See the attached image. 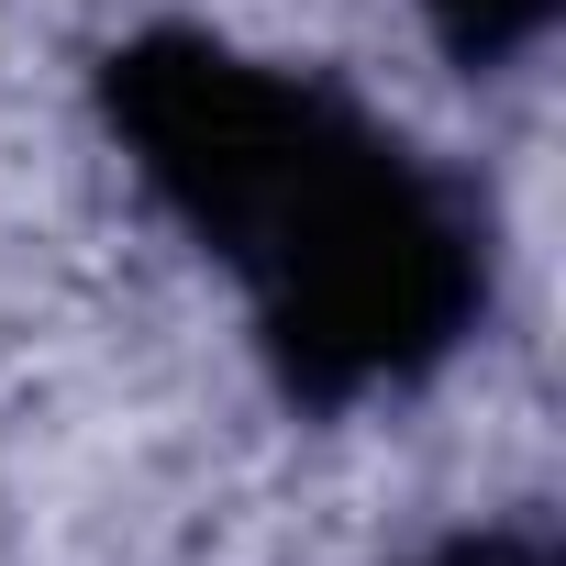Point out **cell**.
I'll list each match as a JSON object with an SVG mask.
<instances>
[{
    "label": "cell",
    "instance_id": "1",
    "mask_svg": "<svg viewBox=\"0 0 566 566\" xmlns=\"http://www.w3.org/2000/svg\"><path fill=\"white\" fill-rule=\"evenodd\" d=\"M90 90L134 189L233 277L290 411L400 400L489 323V200L345 78L244 56L200 23H145Z\"/></svg>",
    "mask_w": 566,
    "mask_h": 566
},
{
    "label": "cell",
    "instance_id": "2",
    "mask_svg": "<svg viewBox=\"0 0 566 566\" xmlns=\"http://www.w3.org/2000/svg\"><path fill=\"white\" fill-rule=\"evenodd\" d=\"M411 12L433 23V45H444L455 67H511V56L544 45L555 0H411Z\"/></svg>",
    "mask_w": 566,
    "mask_h": 566
},
{
    "label": "cell",
    "instance_id": "3",
    "mask_svg": "<svg viewBox=\"0 0 566 566\" xmlns=\"http://www.w3.org/2000/svg\"><path fill=\"white\" fill-rule=\"evenodd\" d=\"M422 566H555V544H544L533 522H467V533H444Z\"/></svg>",
    "mask_w": 566,
    "mask_h": 566
}]
</instances>
